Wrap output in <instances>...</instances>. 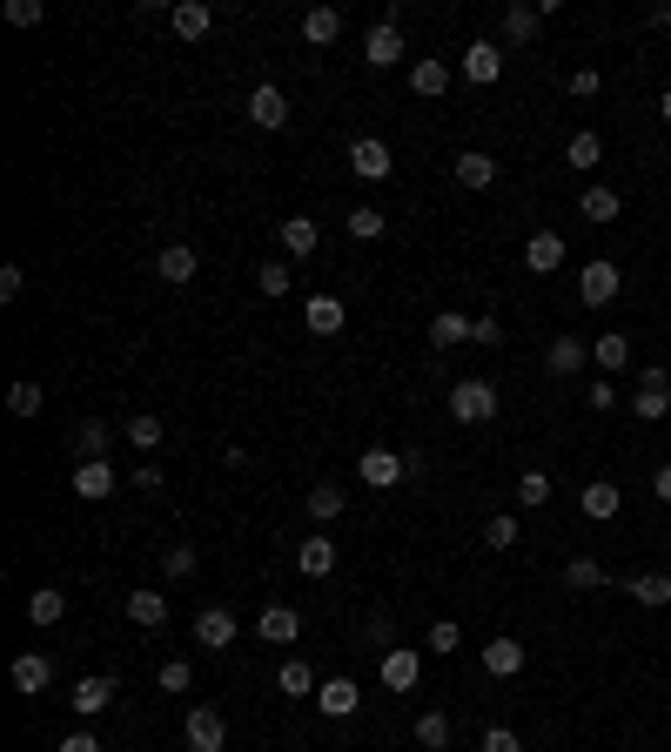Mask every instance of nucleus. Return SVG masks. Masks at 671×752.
Returning <instances> with one entry per match:
<instances>
[{"mask_svg":"<svg viewBox=\"0 0 671 752\" xmlns=\"http://www.w3.org/2000/svg\"><path fill=\"white\" fill-rule=\"evenodd\" d=\"M450 417H457V423H490V417H497V383L457 377V383H450Z\"/></svg>","mask_w":671,"mask_h":752,"instance_id":"nucleus-1","label":"nucleus"},{"mask_svg":"<svg viewBox=\"0 0 671 752\" xmlns=\"http://www.w3.org/2000/svg\"><path fill=\"white\" fill-rule=\"evenodd\" d=\"M671 410V377L651 363V370H638V390H631V417H638V423H658Z\"/></svg>","mask_w":671,"mask_h":752,"instance_id":"nucleus-2","label":"nucleus"},{"mask_svg":"<svg viewBox=\"0 0 671 752\" xmlns=\"http://www.w3.org/2000/svg\"><path fill=\"white\" fill-rule=\"evenodd\" d=\"M618 289H624L618 262H605V256H598V262H584V269H577V303H584V309H605Z\"/></svg>","mask_w":671,"mask_h":752,"instance_id":"nucleus-3","label":"nucleus"},{"mask_svg":"<svg viewBox=\"0 0 671 752\" xmlns=\"http://www.w3.org/2000/svg\"><path fill=\"white\" fill-rule=\"evenodd\" d=\"M357 470H363V484H370V491H397V484L410 478V457L376 444V451H363V464H357Z\"/></svg>","mask_w":671,"mask_h":752,"instance_id":"nucleus-4","label":"nucleus"},{"mask_svg":"<svg viewBox=\"0 0 671 752\" xmlns=\"http://www.w3.org/2000/svg\"><path fill=\"white\" fill-rule=\"evenodd\" d=\"M235 631H243V625H235L228 605H202V612H195V645H202V652H228Z\"/></svg>","mask_w":671,"mask_h":752,"instance_id":"nucleus-5","label":"nucleus"},{"mask_svg":"<svg viewBox=\"0 0 671 752\" xmlns=\"http://www.w3.org/2000/svg\"><path fill=\"white\" fill-rule=\"evenodd\" d=\"M114 437H122V430H108L101 417H82V423H74V437H67V451H74V464H108Z\"/></svg>","mask_w":671,"mask_h":752,"instance_id":"nucleus-6","label":"nucleus"},{"mask_svg":"<svg viewBox=\"0 0 671 752\" xmlns=\"http://www.w3.org/2000/svg\"><path fill=\"white\" fill-rule=\"evenodd\" d=\"M403 54H410V48H403V27H397V21H376V27L363 34V61H370V67H397Z\"/></svg>","mask_w":671,"mask_h":752,"instance_id":"nucleus-7","label":"nucleus"},{"mask_svg":"<svg viewBox=\"0 0 671 752\" xmlns=\"http://www.w3.org/2000/svg\"><path fill=\"white\" fill-rule=\"evenodd\" d=\"M450 175H457V188H470V195H484V188H497V155H484V148H463Z\"/></svg>","mask_w":671,"mask_h":752,"instance_id":"nucleus-8","label":"nucleus"},{"mask_svg":"<svg viewBox=\"0 0 671 752\" xmlns=\"http://www.w3.org/2000/svg\"><path fill=\"white\" fill-rule=\"evenodd\" d=\"M417 679H423L417 645H389V652H383V686H389V692H417Z\"/></svg>","mask_w":671,"mask_h":752,"instance_id":"nucleus-9","label":"nucleus"},{"mask_svg":"<svg viewBox=\"0 0 671 752\" xmlns=\"http://www.w3.org/2000/svg\"><path fill=\"white\" fill-rule=\"evenodd\" d=\"M188 745H195V752H222V745H228V719H222L215 705H195V712H188Z\"/></svg>","mask_w":671,"mask_h":752,"instance_id":"nucleus-10","label":"nucleus"},{"mask_svg":"<svg viewBox=\"0 0 671 752\" xmlns=\"http://www.w3.org/2000/svg\"><path fill=\"white\" fill-rule=\"evenodd\" d=\"M349 169H357L363 182H389V169H397V162H389V148H383L376 135H357V141H349Z\"/></svg>","mask_w":671,"mask_h":752,"instance_id":"nucleus-11","label":"nucleus"},{"mask_svg":"<svg viewBox=\"0 0 671 752\" xmlns=\"http://www.w3.org/2000/svg\"><path fill=\"white\" fill-rule=\"evenodd\" d=\"M74 712H82V719H101V712L114 705V679L108 671H88V679H74V699H67Z\"/></svg>","mask_w":671,"mask_h":752,"instance_id":"nucleus-12","label":"nucleus"},{"mask_svg":"<svg viewBox=\"0 0 671 752\" xmlns=\"http://www.w3.org/2000/svg\"><path fill=\"white\" fill-rule=\"evenodd\" d=\"M169 27L182 34V41H209L215 8H209V0H175V8H169Z\"/></svg>","mask_w":671,"mask_h":752,"instance_id":"nucleus-13","label":"nucleus"},{"mask_svg":"<svg viewBox=\"0 0 671 752\" xmlns=\"http://www.w3.org/2000/svg\"><path fill=\"white\" fill-rule=\"evenodd\" d=\"M497 74H504V48H497V41H470V54H463V82H470V88H490Z\"/></svg>","mask_w":671,"mask_h":752,"instance_id":"nucleus-14","label":"nucleus"},{"mask_svg":"<svg viewBox=\"0 0 671 752\" xmlns=\"http://www.w3.org/2000/svg\"><path fill=\"white\" fill-rule=\"evenodd\" d=\"M249 122H256V128H269V135H275V128H289V95L262 82V88L249 95Z\"/></svg>","mask_w":671,"mask_h":752,"instance_id":"nucleus-15","label":"nucleus"},{"mask_svg":"<svg viewBox=\"0 0 671 752\" xmlns=\"http://www.w3.org/2000/svg\"><path fill=\"white\" fill-rule=\"evenodd\" d=\"M524 269H531V275L564 269V235H558V229H537L531 243H524Z\"/></svg>","mask_w":671,"mask_h":752,"instance_id":"nucleus-16","label":"nucleus"},{"mask_svg":"<svg viewBox=\"0 0 671 752\" xmlns=\"http://www.w3.org/2000/svg\"><path fill=\"white\" fill-rule=\"evenodd\" d=\"M410 95H423V101L450 95V67H444L437 54H417V61H410Z\"/></svg>","mask_w":671,"mask_h":752,"instance_id":"nucleus-17","label":"nucleus"},{"mask_svg":"<svg viewBox=\"0 0 671 752\" xmlns=\"http://www.w3.org/2000/svg\"><path fill=\"white\" fill-rule=\"evenodd\" d=\"M591 363V343H577V336H550V349H544V370L550 377H577Z\"/></svg>","mask_w":671,"mask_h":752,"instance_id":"nucleus-18","label":"nucleus"},{"mask_svg":"<svg viewBox=\"0 0 671 752\" xmlns=\"http://www.w3.org/2000/svg\"><path fill=\"white\" fill-rule=\"evenodd\" d=\"M128 478H114L108 464H74V497H88V504H101V497H114Z\"/></svg>","mask_w":671,"mask_h":752,"instance_id":"nucleus-19","label":"nucleus"},{"mask_svg":"<svg viewBox=\"0 0 671 752\" xmlns=\"http://www.w3.org/2000/svg\"><path fill=\"white\" fill-rule=\"evenodd\" d=\"M195 269H202V256H195L188 243H169L162 256H154V275H162V283H175V289L195 283Z\"/></svg>","mask_w":671,"mask_h":752,"instance_id":"nucleus-20","label":"nucleus"},{"mask_svg":"<svg viewBox=\"0 0 671 752\" xmlns=\"http://www.w3.org/2000/svg\"><path fill=\"white\" fill-rule=\"evenodd\" d=\"M470 330H477V316H463V309H437V316H430V343H437V349L470 343Z\"/></svg>","mask_w":671,"mask_h":752,"instance_id":"nucleus-21","label":"nucleus"},{"mask_svg":"<svg viewBox=\"0 0 671 752\" xmlns=\"http://www.w3.org/2000/svg\"><path fill=\"white\" fill-rule=\"evenodd\" d=\"M8 679H14V692H27V699H34V692H48V686H54V665H48L41 652H21Z\"/></svg>","mask_w":671,"mask_h":752,"instance_id":"nucleus-22","label":"nucleus"},{"mask_svg":"<svg viewBox=\"0 0 671 752\" xmlns=\"http://www.w3.org/2000/svg\"><path fill=\"white\" fill-rule=\"evenodd\" d=\"M296 571L302 578H330L336 571V538H302L296 544Z\"/></svg>","mask_w":671,"mask_h":752,"instance_id":"nucleus-23","label":"nucleus"},{"mask_svg":"<svg viewBox=\"0 0 671 752\" xmlns=\"http://www.w3.org/2000/svg\"><path fill=\"white\" fill-rule=\"evenodd\" d=\"M296 631H302V618H296L289 605H269V612L256 618V639H262V645H296Z\"/></svg>","mask_w":671,"mask_h":752,"instance_id":"nucleus-24","label":"nucleus"},{"mask_svg":"<svg viewBox=\"0 0 671 752\" xmlns=\"http://www.w3.org/2000/svg\"><path fill=\"white\" fill-rule=\"evenodd\" d=\"M618 504H624L618 484H584V491H577V510H584L591 525H611V518H618Z\"/></svg>","mask_w":671,"mask_h":752,"instance_id":"nucleus-25","label":"nucleus"},{"mask_svg":"<svg viewBox=\"0 0 671 752\" xmlns=\"http://www.w3.org/2000/svg\"><path fill=\"white\" fill-rule=\"evenodd\" d=\"M315 705H323V719H349V712L363 705V692H357V679H323Z\"/></svg>","mask_w":671,"mask_h":752,"instance_id":"nucleus-26","label":"nucleus"},{"mask_svg":"<svg viewBox=\"0 0 671 752\" xmlns=\"http://www.w3.org/2000/svg\"><path fill=\"white\" fill-rule=\"evenodd\" d=\"M624 591H631L645 612H664V605H671V571H638V578H624Z\"/></svg>","mask_w":671,"mask_h":752,"instance_id":"nucleus-27","label":"nucleus"},{"mask_svg":"<svg viewBox=\"0 0 671 752\" xmlns=\"http://www.w3.org/2000/svg\"><path fill=\"white\" fill-rule=\"evenodd\" d=\"M283 249L289 256H315V249H323V222H315V215H289L283 222Z\"/></svg>","mask_w":671,"mask_h":752,"instance_id":"nucleus-28","label":"nucleus"},{"mask_svg":"<svg viewBox=\"0 0 671 752\" xmlns=\"http://www.w3.org/2000/svg\"><path fill=\"white\" fill-rule=\"evenodd\" d=\"M484 671H490V679H518V671H524V645L518 639H490L484 645Z\"/></svg>","mask_w":671,"mask_h":752,"instance_id":"nucleus-29","label":"nucleus"},{"mask_svg":"<svg viewBox=\"0 0 671 752\" xmlns=\"http://www.w3.org/2000/svg\"><path fill=\"white\" fill-rule=\"evenodd\" d=\"M591 363L611 370V377H618V370H631V336H624V330H605L598 343H591Z\"/></svg>","mask_w":671,"mask_h":752,"instance_id":"nucleus-30","label":"nucleus"},{"mask_svg":"<svg viewBox=\"0 0 671 752\" xmlns=\"http://www.w3.org/2000/svg\"><path fill=\"white\" fill-rule=\"evenodd\" d=\"M564 162H571L577 175H584V169H598V162H605V135H598V128H577V135L564 141Z\"/></svg>","mask_w":671,"mask_h":752,"instance_id":"nucleus-31","label":"nucleus"},{"mask_svg":"<svg viewBox=\"0 0 671 752\" xmlns=\"http://www.w3.org/2000/svg\"><path fill=\"white\" fill-rule=\"evenodd\" d=\"M67 618V591L41 584V591H27V625H61Z\"/></svg>","mask_w":671,"mask_h":752,"instance_id":"nucleus-32","label":"nucleus"},{"mask_svg":"<svg viewBox=\"0 0 671 752\" xmlns=\"http://www.w3.org/2000/svg\"><path fill=\"white\" fill-rule=\"evenodd\" d=\"M122 437H128L141 457H154V451H162V437H169V430H162V417H148V410H141V417H128V423H122Z\"/></svg>","mask_w":671,"mask_h":752,"instance_id":"nucleus-33","label":"nucleus"},{"mask_svg":"<svg viewBox=\"0 0 671 752\" xmlns=\"http://www.w3.org/2000/svg\"><path fill=\"white\" fill-rule=\"evenodd\" d=\"M336 34H343V14H336V8H309V14H302V41H309V48H330Z\"/></svg>","mask_w":671,"mask_h":752,"instance_id":"nucleus-34","label":"nucleus"},{"mask_svg":"<svg viewBox=\"0 0 671 752\" xmlns=\"http://www.w3.org/2000/svg\"><path fill=\"white\" fill-rule=\"evenodd\" d=\"M577 215L598 222V229H611V222H618V188H584V195H577Z\"/></svg>","mask_w":671,"mask_h":752,"instance_id":"nucleus-35","label":"nucleus"},{"mask_svg":"<svg viewBox=\"0 0 671 752\" xmlns=\"http://www.w3.org/2000/svg\"><path fill=\"white\" fill-rule=\"evenodd\" d=\"M128 618H135L141 631L169 625V599H162V591H128Z\"/></svg>","mask_w":671,"mask_h":752,"instance_id":"nucleus-36","label":"nucleus"},{"mask_svg":"<svg viewBox=\"0 0 671 752\" xmlns=\"http://www.w3.org/2000/svg\"><path fill=\"white\" fill-rule=\"evenodd\" d=\"M302 323H309V336H336V330H343V303H336V296H309Z\"/></svg>","mask_w":671,"mask_h":752,"instance_id":"nucleus-37","label":"nucleus"},{"mask_svg":"<svg viewBox=\"0 0 671 752\" xmlns=\"http://www.w3.org/2000/svg\"><path fill=\"white\" fill-rule=\"evenodd\" d=\"M537 27H544V14L537 8H524V0H518V8H504V41H537Z\"/></svg>","mask_w":671,"mask_h":752,"instance_id":"nucleus-38","label":"nucleus"},{"mask_svg":"<svg viewBox=\"0 0 671 752\" xmlns=\"http://www.w3.org/2000/svg\"><path fill=\"white\" fill-rule=\"evenodd\" d=\"M275 686H283L289 699H309V692H323V686H315V671H309V658H283V671H275Z\"/></svg>","mask_w":671,"mask_h":752,"instance_id":"nucleus-39","label":"nucleus"},{"mask_svg":"<svg viewBox=\"0 0 671 752\" xmlns=\"http://www.w3.org/2000/svg\"><path fill=\"white\" fill-rule=\"evenodd\" d=\"M309 518L315 525H336L343 518V484H309Z\"/></svg>","mask_w":671,"mask_h":752,"instance_id":"nucleus-40","label":"nucleus"},{"mask_svg":"<svg viewBox=\"0 0 671 752\" xmlns=\"http://www.w3.org/2000/svg\"><path fill=\"white\" fill-rule=\"evenodd\" d=\"M417 745L423 752H444L450 745V712H417Z\"/></svg>","mask_w":671,"mask_h":752,"instance_id":"nucleus-41","label":"nucleus"},{"mask_svg":"<svg viewBox=\"0 0 671 752\" xmlns=\"http://www.w3.org/2000/svg\"><path fill=\"white\" fill-rule=\"evenodd\" d=\"M41 404H48V390L34 383V377H21V383L8 390V410H14V417H41Z\"/></svg>","mask_w":671,"mask_h":752,"instance_id":"nucleus-42","label":"nucleus"},{"mask_svg":"<svg viewBox=\"0 0 671 752\" xmlns=\"http://www.w3.org/2000/svg\"><path fill=\"white\" fill-rule=\"evenodd\" d=\"M383 222H389V215H383V209H370V202L343 215V229H349V235H357V243H376V235H383Z\"/></svg>","mask_w":671,"mask_h":752,"instance_id":"nucleus-43","label":"nucleus"},{"mask_svg":"<svg viewBox=\"0 0 671 752\" xmlns=\"http://www.w3.org/2000/svg\"><path fill=\"white\" fill-rule=\"evenodd\" d=\"M564 584H571V591H598V584H605V565H598V558H584V551H577V558L564 565Z\"/></svg>","mask_w":671,"mask_h":752,"instance_id":"nucleus-44","label":"nucleus"},{"mask_svg":"<svg viewBox=\"0 0 671 752\" xmlns=\"http://www.w3.org/2000/svg\"><path fill=\"white\" fill-rule=\"evenodd\" d=\"M289 283H296V275H289V262H256V289L275 303V296H289Z\"/></svg>","mask_w":671,"mask_h":752,"instance_id":"nucleus-45","label":"nucleus"},{"mask_svg":"<svg viewBox=\"0 0 671 752\" xmlns=\"http://www.w3.org/2000/svg\"><path fill=\"white\" fill-rule=\"evenodd\" d=\"M195 565H202V551H195V544H169L162 551V571L169 578H195Z\"/></svg>","mask_w":671,"mask_h":752,"instance_id":"nucleus-46","label":"nucleus"},{"mask_svg":"<svg viewBox=\"0 0 671 752\" xmlns=\"http://www.w3.org/2000/svg\"><path fill=\"white\" fill-rule=\"evenodd\" d=\"M518 538H524V531H518V518H510V510H497V518L484 525V544H490V551H510Z\"/></svg>","mask_w":671,"mask_h":752,"instance_id":"nucleus-47","label":"nucleus"},{"mask_svg":"<svg viewBox=\"0 0 671 752\" xmlns=\"http://www.w3.org/2000/svg\"><path fill=\"white\" fill-rule=\"evenodd\" d=\"M518 504H524V510L550 504V478H544V470H524V478H518Z\"/></svg>","mask_w":671,"mask_h":752,"instance_id":"nucleus-48","label":"nucleus"},{"mask_svg":"<svg viewBox=\"0 0 671 752\" xmlns=\"http://www.w3.org/2000/svg\"><path fill=\"white\" fill-rule=\"evenodd\" d=\"M430 652H437V658H450V652H463V631H457L450 618H437V625H430Z\"/></svg>","mask_w":671,"mask_h":752,"instance_id":"nucleus-49","label":"nucleus"},{"mask_svg":"<svg viewBox=\"0 0 671 752\" xmlns=\"http://www.w3.org/2000/svg\"><path fill=\"white\" fill-rule=\"evenodd\" d=\"M128 484H135L141 497H162V484H169V478H162V470H154V457H141V464H135V478H128Z\"/></svg>","mask_w":671,"mask_h":752,"instance_id":"nucleus-50","label":"nucleus"},{"mask_svg":"<svg viewBox=\"0 0 671 752\" xmlns=\"http://www.w3.org/2000/svg\"><path fill=\"white\" fill-rule=\"evenodd\" d=\"M363 639H370V645H383V652L397 645V625H389V612H370V618H363Z\"/></svg>","mask_w":671,"mask_h":752,"instance_id":"nucleus-51","label":"nucleus"},{"mask_svg":"<svg viewBox=\"0 0 671 752\" xmlns=\"http://www.w3.org/2000/svg\"><path fill=\"white\" fill-rule=\"evenodd\" d=\"M470 343H477V349H504V323H497V316H477V330H470Z\"/></svg>","mask_w":671,"mask_h":752,"instance_id":"nucleus-52","label":"nucleus"},{"mask_svg":"<svg viewBox=\"0 0 671 752\" xmlns=\"http://www.w3.org/2000/svg\"><path fill=\"white\" fill-rule=\"evenodd\" d=\"M188 686H195L188 658H169V665H162V692H188Z\"/></svg>","mask_w":671,"mask_h":752,"instance_id":"nucleus-53","label":"nucleus"},{"mask_svg":"<svg viewBox=\"0 0 671 752\" xmlns=\"http://www.w3.org/2000/svg\"><path fill=\"white\" fill-rule=\"evenodd\" d=\"M8 21L14 27H41V0H8Z\"/></svg>","mask_w":671,"mask_h":752,"instance_id":"nucleus-54","label":"nucleus"},{"mask_svg":"<svg viewBox=\"0 0 671 752\" xmlns=\"http://www.w3.org/2000/svg\"><path fill=\"white\" fill-rule=\"evenodd\" d=\"M598 88H605V74H598V67H577V74H571V95H577V101H591Z\"/></svg>","mask_w":671,"mask_h":752,"instance_id":"nucleus-55","label":"nucleus"},{"mask_svg":"<svg viewBox=\"0 0 671 752\" xmlns=\"http://www.w3.org/2000/svg\"><path fill=\"white\" fill-rule=\"evenodd\" d=\"M21 289H27V269H21V262H8V269H0V303H14Z\"/></svg>","mask_w":671,"mask_h":752,"instance_id":"nucleus-56","label":"nucleus"},{"mask_svg":"<svg viewBox=\"0 0 671 752\" xmlns=\"http://www.w3.org/2000/svg\"><path fill=\"white\" fill-rule=\"evenodd\" d=\"M484 752H524V739L510 732V726H490V732H484Z\"/></svg>","mask_w":671,"mask_h":752,"instance_id":"nucleus-57","label":"nucleus"},{"mask_svg":"<svg viewBox=\"0 0 671 752\" xmlns=\"http://www.w3.org/2000/svg\"><path fill=\"white\" fill-rule=\"evenodd\" d=\"M584 397H591V410H611V404H618V383H605V377H598V383L584 390Z\"/></svg>","mask_w":671,"mask_h":752,"instance_id":"nucleus-58","label":"nucleus"},{"mask_svg":"<svg viewBox=\"0 0 671 752\" xmlns=\"http://www.w3.org/2000/svg\"><path fill=\"white\" fill-rule=\"evenodd\" d=\"M54 752H101V739H95V732H67Z\"/></svg>","mask_w":671,"mask_h":752,"instance_id":"nucleus-59","label":"nucleus"},{"mask_svg":"<svg viewBox=\"0 0 671 752\" xmlns=\"http://www.w3.org/2000/svg\"><path fill=\"white\" fill-rule=\"evenodd\" d=\"M651 491H658V504H671V464H658V470H651Z\"/></svg>","mask_w":671,"mask_h":752,"instance_id":"nucleus-60","label":"nucleus"},{"mask_svg":"<svg viewBox=\"0 0 671 752\" xmlns=\"http://www.w3.org/2000/svg\"><path fill=\"white\" fill-rule=\"evenodd\" d=\"M658 114H664V128H671V88H664V95H658Z\"/></svg>","mask_w":671,"mask_h":752,"instance_id":"nucleus-61","label":"nucleus"},{"mask_svg":"<svg viewBox=\"0 0 671 752\" xmlns=\"http://www.w3.org/2000/svg\"><path fill=\"white\" fill-rule=\"evenodd\" d=\"M651 27H671V8H651Z\"/></svg>","mask_w":671,"mask_h":752,"instance_id":"nucleus-62","label":"nucleus"},{"mask_svg":"<svg viewBox=\"0 0 671 752\" xmlns=\"http://www.w3.org/2000/svg\"><path fill=\"white\" fill-rule=\"evenodd\" d=\"M188 752H195V745H188Z\"/></svg>","mask_w":671,"mask_h":752,"instance_id":"nucleus-63","label":"nucleus"}]
</instances>
